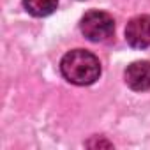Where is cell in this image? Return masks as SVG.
Segmentation results:
<instances>
[{
    "mask_svg": "<svg viewBox=\"0 0 150 150\" xmlns=\"http://www.w3.org/2000/svg\"><path fill=\"white\" fill-rule=\"evenodd\" d=\"M125 41L129 46L136 50H143L150 46V16L139 14L129 20L125 27Z\"/></svg>",
    "mask_w": 150,
    "mask_h": 150,
    "instance_id": "3",
    "label": "cell"
},
{
    "mask_svg": "<svg viewBox=\"0 0 150 150\" xmlns=\"http://www.w3.org/2000/svg\"><path fill=\"white\" fill-rule=\"evenodd\" d=\"M23 6L28 14L35 18H42V16H50L57 9L58 0H23Z\"/></svg>",
    "mask_w": 150,
    "mask_h": 150,
    "instance_id": "5",
    "label": "cell"
},
{
    "mask_svg": "<svg viewBox=\"0 0 150 150\" xmlns=\"http://www.w3.org/2000/svg\"><path fill=\"white\" fill-rule=\"evenodd\" d=\"M124 78L129 88L136 92H145L150 88V62L146 60H138L127 65Z\"/></svg>",
    "mask_w": 150,
    "mask_h": 150,
    "instance_id": "4",
    "label": "cell"
},
{
    "mask_svg": "<svg viewBox=\"0 0 150 150\" xmlns=\"http://www.w3.org/2000/svg\"><path fill=\"white\" fill-rule=\"evenodd\" d=\"M60 71L64 78L72 85H92L101 76L99 58L87 50H72L64 55L60 62Z\"/></svg>",
    "mask_w": 150,
    "mask_h": 150,
    "instance_id": "1",
    "label": "cell"
},
{
    "mask_svg": "<svg viewBox=\"0 0 150 150\" xmlns=\"http://www.w3.org/2000/svg\"><path fill=\"white\" fill-rule=\"evenodd\" d=\"M80 30L92 42H104L115 32V20L104 11H88L80 21Z\"/></svg>",
    "mask_w": 150,
    "mask_h": 150,
    "instance_id": "2",
    "label": "cell"
}]
</instances>
